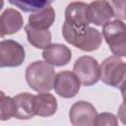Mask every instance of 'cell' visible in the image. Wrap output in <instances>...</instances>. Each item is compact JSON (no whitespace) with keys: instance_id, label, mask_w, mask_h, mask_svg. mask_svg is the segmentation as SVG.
<instances>
[{"instance_id":"cell-1","label":"cell","mask_w":126,"mask_h":126,"mask_svg":"<svg viewBox=\"0 0 126 126\" xmlns=\"http://www.w3.org/2000/svg\"><path fill=\"white\" fill-rule=\"evenodd\" d=\"M62 35L64 39L83 51H94L101 44L102 36L99 31L92 27L74 28L64 22L62 26Z\"/></svg>"},{"instance_id":"cell-2","label":"cell","mask_w":126,"mask_h":126,"mask_svg":"<svg viewBox=\"0 0 126 126\" xmlns=\"http://www.w3.org/2000/svg\"><path fill=\"white\" fill-rule=\"evenodd\" d=\"M53 67L45 61L37 60L30 64L26 69L28 85L37 93H46L53 89L55 79Z\"/></svg>"},{"instance_id":"cell-3","label":"cell","mask_w":126,"mask_h":126,"mask_svg":"<svg viewBox=\"0 0 126 126\" xmlns=\"http://www.w3.org/2000/svg\"><path fill=\"white\" fill-rule=\"evenodd\" d=\"M102 35L113 55H126V28L122 20H113L102 26Z\"/></svg>"},{"instance_id":"cell-4","label":"cell","mask_w":126,"mask_h":126,"mask_svg":"<svg viewBox=\"0 0 126 126\" xmlns=\"http://www.w3.org/2000/svg\"><path fill=\"white\" fill-rule=\"evenodd\" d=\"M99 79L107 86L120 89L124 86L126 65L118 56L107 57L99 66Z\"/></svg>"},{"instance_id":"cell-5","label":"cell","mask_w":126,"mask_h":126,"mask_svg":"<svg viewBox=\"0 0 126 126\" xmlns=\"http://www.w3.org/2000/svg\"><path fill=\"white\" fill-rule=\"evenodd\" d=\"M73 71L83 86H93L99 80V65L96 59L92 56L84 55L79 57L74 64Z\"/></svg>"},{"instance_id":"cell-6","label":"cell","mask_w":126,"mask_h":126,"mask_svg":"<svg viewBox=\"0 0 126 126\" xmlns=\"http://www.w3.org/2000/svg\"><path fill=\"white\" fill-rule=\"evenodd\" d=\"M26 57L24 46L16 40L5 39L0 41V68L19 67Z\"/></svg>"},{"instance_id":"cell-7","label":"cell","mask_w":126,"mask_h":126,"mask_svg":"<svg viewBox=\"0 0 126 126\" xmlns=\"http://www.w3.org/2000/svg\"><path fill=\"white\" fill-rule=\"evenodd\" d=\"M80 81L71 71H61L55 75L53 89L55 93L64 98L74 97L80 91Z\"/></svg>"},{"instance_id":"cell-8","label":"cell","mask_w":126,"mask_h":126,"mask_svg":"<svg viewBox=\"0 0 126 126\" xmlns=\"http://www.w3.org/2000/svg\"><path fill=\"white\" fill-rule=\"evenodd\" d=\"M94 106L85 100L75 102L69 111L70 122L75 126H92L96 117Z\"/></svg>"},{"instance_id":"cell-9","label":"cell","mask_w":126,"mask_h":126,"mask_svg":"<svg viewBox=\"0 0 126 126\" xmlns=\"http://www.w3.org/2000/svg\"><path fill=\"white\" fill-rule=\"evenodd\" d=\"M65 22L74 28H83L91 23L88 4L84 2H71L65 9Z\"/></svg>"},{"instance_id":"cell-10","label":"cell","mask_w":126,"mask_h":126,"mask_svg":"<svg viewBox=\"0 0 126 126\" xmlns=\"http://www.w3.org/2000/svg\"><path fill=\"white\" fill-rule=\"evenodd\" d=\"M42 57L45 62L52 66H65L72 58V52L69 47L61 43L50 44L42 52Z\"/></svg>"},{"instance_id":"cell-11","label":"cell","mask_w":126,"mask_h":126,"mask_svg":"<svg viewBox=\"0 0 126 126\" xmlns=\"http://www.w3.org/2000/svg\"><path fill=\"white\" fill-rule=\"evenodd\" d=\"M88 8L90 21L95 26L102 27L114 18L111 7L104 0H94L88 4Z\"/></svg>"},{"instance_id":"cell-12","label":"cell","mask_w":126,"mask_h":126,"mask_svg":"<svg viewBox=\"0 0 126 126\" xmlns=\"http://www.w3.org/2000/svg\"><path fill=\"white\" fill-rule=\"evenodd\" d=\"M24 25L21 13L15 9H6L0 15V32L3 36L18 32Z\"/></svg>"},{"instance_id":"cell-13","label":"cell","mask_w":126,"mask_h":126,"mask_svg":"<svg viewBox=\"0 0 126 126\" xmlns=\"http://www.w3.org/2000/svg\"><path fill=\"white\" fill-rule=\"evenodd\" d=\"M15 105L14 117L18 119H31L35 115L34 96L30 93H21L13 97Z\"/></svg>"},{"instance_id":"cell-14","label":"cell","mask_w":126,"mask_h":126,"mask_svg":"<svg viewBox=\"0 0 126 126\" xmlns=\"http://www.w3.org/2000/svg\"><path fill=\"white\" fill-rule=\"evenodd\" d=\"M55 20V12L51 6L32 12L29 17V23L32 28L37 30H48Z\"/></svg>"},{"instance_id":"cell-15","label":"cell","mask_w":126,"mask_h":126,"mask_svg":"<svg viewBox=\"0 0 126 126\" xmlns=\"http://www.w3.org/2000/svg\"><path fill=\"white\" fill-rule=\"evenodd\" d=\"M57 110V100L55 96L48 92L39 93L34 96V111L35 115L48 117L53 115Z\"/></svg>"},{"instance_id":"cell-16","label":"cell","mask_w":126,"mask_h":126,"mask_svg":"<svg viewBox=\"0 0 126 126\" xmlns=\"http://www.w3.org/2000/svg\"><path fill=\"white\" fill-rule=\"evenodd\" d=\"M25 32L27 33L28 41L35 48L45 49L51 44L52 36L48 30H37L27 24L25 26Z\"/></svg>"},{"instance_id":"cell-17","label":"cell","mask_w":126,"mask_h":126,"mask_svg":"<svg viewBox=\"0 0 126 126\" xmlns=\"http://www.w3.org/2000/svg\"><path fill=\"white\" fill-rule=\"evenodd\" d=\"M10 4L16 6L24 12H34L50 6L54 0H8Z\"/></svg>"},{"instance_id":"cell-18","label":"cell","mask_w":126,"mask_h":126,"mask_svg":"<svg viewBox=\"0 0 126 126\" xmlns=\"http://www.w3.org/2000/svg\"><path fill=\"white\" fill-rule=\"evenodd\" d=\"M15 105L13 97L6 96L5 94L0 96V120L5 121L14 116Z\"/></svg>"},{"instance_id":"cell-19","label":"cell","mask_w":126,"mask_h":126,"mask_svg":"<svg viewBox=\"0 0 126 126\" xmlns=\"http://www.w3.org/2000/svg\"><path fill=\"white\" fill-rule=\"evenodd\" d=\"M118 124V120L116 116L109 112H102L99 114H96L95 120L94 122V125L95 126H116Z\"/></svg>"},{"instance_id":"cell-20","label":"cell","mask_w":126,"mask_h":126,"mask_svg":"<svg viewBox=\"0 0 126 126\" xmlns=\"http://www.w3.org/2000/svg\"><path fill=\"white\" fill-rule=\"evenodd\" d=\"M111 7L113 16L117 20L125 19V0H104Z\"/></svg>"},{"instance_id":"cell-21","label":"cell","mask_w":126,"mask_h":126,"mask_svg":"<svg viewBox=\"0 0 126 126\" xmlns=\"http://www.w3.org/2000/svg\"><path fill=\"white\" fill-rule=\"evenodd\" d=\"M3 6H4V0H0V11L3 8Z\"/></svg>"},{"instance_id":"cell-22","label":"cell","mask_w":126,"mask_h":126,"mask_svg":"<svg viewBox=\"0 0 126 126\" xmlns=\"http://www.w3.org/2000/svg\"><path fill=\"white\" fill-rule=\"evenodd\" d=\"M4 94H4L2 91H0V96H2V95H4Z\"/></svg>"},{"instance_id":"cell-23","label":"cell","mask_w":126,"mask_h":126,"mask_svg":"<svg viewBox=\"0 0 126 126\" xmlns=\"http://www.w3.org/2000/svg\"><path fill=\"white\" fill-rule=\"evenodd\" d=\"M0 37H4V36L2 35V33H1V32H0Z\"/></svg>"}]
</instances>
